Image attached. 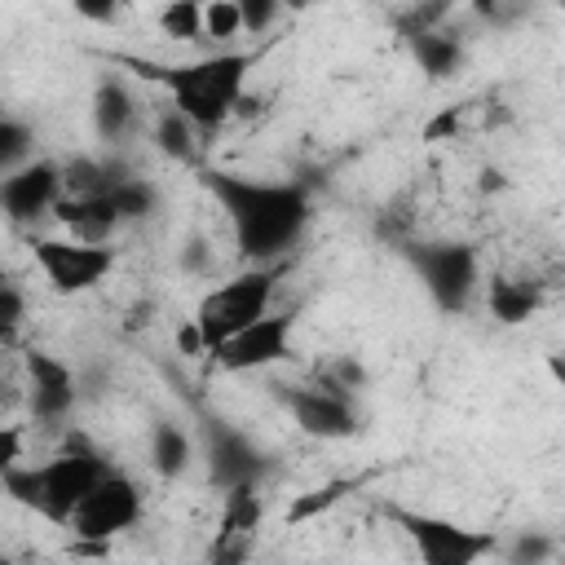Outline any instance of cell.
Returning a JSON list of instances; mask_svg holds the SVG:
<instances>
[{"label":"cell","mask_w":565,"mask_h":565,"mask_svg":"<svg viewBox=\"0 0 565 565\" xmlns=\"http://www.w3.org/2000/svg\"><path fill=\"white\" fill-rule=\"evenodd\" d=\"M203 185L221 203L243 260H278L309 225V194L300 185L256 181L225 168H207Z\"/></svg>","instance_id":"6da1fadb"},{"label":"cell","mask_w":565,"mask_h":565,"mask_svg":"<svg viewBox=\"0 0 565 565\" xmlns=\"http://www.w3.org/2000/svg\"><path fill=\"white\" fill-rule=\"evenodd\" d=\"M119 62L132 66L141 79L168 88L172 106L199 132H216L225 124V115L238 110L243 79H247V66H252L247 53H216V57L185 62V66H163V62H146V57H119Z\"/></svg>","instance_id":"7a4b0ae2"},{"label":"cell","mask_w":565,"mask_h":565,"mask_svg":"<svg viewBox=\"0 0 565 565\" xmlns=\"http://www.w3.org/2000/svg\"><path fill=\"white\" fill-rule=\"evenodd\" d=\"M278 274H282V269L269 260V265H256V269H247V274H238V278L212 287V291L199 300L194 322H199V331H203L207 353H216L230 335H238L243 327H252L256 318H265Z\"/></svg>","instance_id":"3957f363"},{"label":"cell","mask_w":565,"mask_h":565,"mask_svg":"<svg viewBox=\"0 0 565 565\" xmlns=\"http://www.w3.org/2000/svg\"><path fill=\"white\" fill-rule=\"evenodd\" d=\"M106 472H110V468L102 463V455H97L79 433H71L66 446H62V455L40 468V477H44L40 516H49V521H57V525H71L75 508L84 503V494H88Z\"/></svg>","instance_id":"277c9868"},{"label":"cell","mask_w":565,"mask_h":565,"mask_svg":"<svg viewBox=\"0 0 565 565\" xmlns=\"http://www.w3.org/2000/svg\"><path fill=\"white\" fill-rule=\"evenodd\" d=\"M393 516V525L415 543V552L428 565H472L490 552H499L494 534L486 530H463L446 516H428V512H411V508H384Z\"/></svg>","instance_id":"5b68a950"},{"label":"cell","mask_w":565,"mask_h":565,"mask_svg":"<svg viewBox=\"0 0 565 565\" xmlns=\"http://www.w3.org/2000/svg\"><path fill=\"white\" fill-rule=\"evenodd\" d=\"M406 260L415 265V274L424 278L428 296L446 309L459 313L477 287V256L463 243H411Z\"/></svg>","instance_id":"8992f818"},{"label":"cell","mask_w":565,"mask_h":565,"mask_svg":"<svg viewBox=\"0 0 565 565\" xmlns=\"http://www.w3.org/2000/svg\"><path fill=\"white\" fill-rule=\"evenodd\" d=\"M35 260L44 269V278L53 282V291L62 296H75V291H88L97 287L110 265H115V252L106 243H84V238H35Z\"/></svg>","instance_id":"52a82bcc"},{"label":"cell","mask_w":565,"mask_h":565,"mask_svg":"<svg viewBox=\"0 0 565 565\" xmlns=\"http://www.w3.org/2000/svg\"><path fill=\"white\" fill-rule=\"evenodd\" d=\"M137 516H141V494H137V486H132L128 477H119V472H106V477L84 494V503L75 508L71 530H75V539H110V534L128 530Z\"/></svg>","instance_id":"ba28073f"},{"label":"cell","mask_w":565,"mask_h":565,"mask_svg":"<svg viewBox=\"0 0 565 565\" xmlns=\"http://www.w3.org/2000/svg\"><path fill=\"white\" fill-rule=\"evenodd\" d=\"M278 397L287 402L291 419L309 437H349L358 428V415H353L349 397L335 393L331 384H282Z\"/></svg>","instance_id":"9c48e42d"},{"label":"cell","mask_w":565,"mask_h":565,"mask_svg":"<svg viewBox=\"0 0 565 565\" xmlns=\"http://www.w3.org/2000/svg\"><path fill=\"white\" fill-rule=\"evenodd\" d=\"M287 335H291V313H265L252 327H243L238 335H230L212 358L225 371H256L287 353Z\"/></svg>","instance_id":"30bf717a"},{"label":"cell","mask_w":565,"mask_h":565,"mask_svg":"<svg viewBox=\"0 0 565 565\" xmlns=\"http://www.w3.org/2000/svg\"><path fill=\"white\" fill-rule=\"evenodd\" d=\"M57 190H62V172L49 163V159H35L26 168H13L0 185V203H4V216L13 225H26L35 216H44L53 203H57Z\"/></svg>","instance_id":"8fae6325"},{"label":"cell","mask_w":565,"mask_h":565,"mask_svg":"<svg viewBox=\"0 0 565 565\" xmlns=\"http://www.w3.org/2000/svg\"><path fill=\"white\" fill-rule=\"evenodd\" d=\"M260 494L256 481H238L225 490V508H221V530L212 543V561H243L252 547V534L260 525Z\"/></svg>","instance_id":"7c38bea8"},{"label":"cell","mask_w":565,"mask_h":565,"mask_svg":"<svg viewBox=\"0 0 565 565\" xmlns=\"http://www.w3.org/2000/svg\"><path fill=\"white\" fill-rule=\"evenodd\" d=\"M26 371H31V411H35V419H44V424L66 419L71 406H75V380H71V371L53 353H44V349H31L26 353Z\"/></svg>","instance_id":"4fadbf2b"},{"label":"cell","mask_w":565,"mask_h":565,"mask_svg":"<svg viewBox=\"0 0 565 565\" xmlns=\"http://www.w3.org/2000/svg\"><path fill=\"white\" fill-rule=\"evenodd\" d=\"M207 463H212V481L216 486H238V481H256L260 472H265V459H260V450L243 437V433H234V428H225V424H207Z\"/></svg>","instance_id":"5bb4252c"},{"label":"cell","mask_w":565,"mask_h":565,"mask_svg":"<svg viewBox=\"0 0 565 565\" xmlns=\"http://www.w3.org/2000/svg\"><path fill=\"white\" fill-rule=\"evenodd\" d=\"M53 216L75 234V238H84V243H106L110 238V230L124 221L119 212H115V203H110V194H71V199H57L53 203Z\"/></svg>","instance_id":"9a60e30c"},{"label":"cell","mask_w":565,"mask_h":565,"mask_svg":"<svg viewBox=\"0 0 565 565\" xmlns=\"http://www.w3.org/2000/svg\"><path fill=\"white\" fill-rule=\"evenodd\" d=\"M93 124H97V132H102L106 141H124V137L132 132L137 106H132V97L124 93V84L102 79V88H97V97H93Z\"/></svg>","instance_id":"2e32d148"},{"label":"cell","mask_w":565,"mask_h":565,"mask_svg":"<svg viewBox=\"0 0 565 565\" xmlns=\"http://www.w3.org/2000/svg\"><path fill=\"white\" fill-rule=\"evenodd\" d=\"M406 44H411L415 62L428 71V79H446V75H455V71H459V62H463V49H459V40H455V35H446L441 26H433V31H419V35H411Z\"/></svg>","instance_id":"e0dca14e"},{"label":"cell","mask_w":565,"mask_h":565,"mask_svg":"<svg viewBox=\"0 0 565 565\" xmlns=\"http://www.w3.org/2000/svg\"><path fill=\"white\" fill-rule=\"evenodd\" d=\"M534 309H539V291H534V287H525V282H516V278H503V274L490 278V313H494L499 322L516 327V322H525Z\"/></svg>","instance_id":"ac0fdd59"},{"label":"cell","mask_w":565,"mask_h":565,"mask_svg":"<svg viewBox=\"0 0 565 565\" xmlns=\"http://www.w3.org/2000/svg\"><path fill=\"white\" fill-rule=\"evenodd\" d=\"M154 141H159V150H163L168 159H181V163L194 159V124H190L177 106L159 115V124H154Z\"/></svg>","instance_id":"d6986e66"},{"label":"cell","mask_w":565,"mask_h":565,"mask_svg":"<svg viewBox=\"0 0 565 565\" xmlns=\"http://www.w3.org/2000/svg\"><path fill=\"white\" fill-rule=\"evenodd\" d=\"M150 459H154V468H159L163 477L185 472V463H190V441H185V433H181L177 424H159L154 437H150Z\"/></svg>","instance_id":"ffe728a7"},{"label":"cell","mask_w":565,"mask_h":565,"mask_svg":"<svg viewBox=\"0 0 565 565\" xmlns=\"http://www.w3.org/2000/svg\"><path fill=\"white\" fill-rule=\"evenodd\" d=\"M159 31L168 40H181V44L203 40V4L199 0H168L159 13Z\"/></svg>","instance_id":"44dd1931"},{"label":"cell","mask_w":565,"mask_h":565,"mask_svg":"<svg viewBox=\"0 0 565 565\" xmlns=\"http://www.w3.org/2000/svg\"><path fill=\"white\" fill-rule=\"evenodd\" d=\"M106 194H110V203H115V212H119L124 221H141V216L154 212V185L141 181V177H128V181L110 185Z\"/></svg>","instance_id":"7402d4cb"},{"label":"cell","mask_w":565,"mask_h":565,"mask_svg":"<svg viewBox=\"0 0 565 565\" xmlns=\"http://www.w3.org/2000/svg\"><path fill=\"white\" fill-rule=\"evenodd\" d=\"M0 481H4V494H9V499H18L22 508H35V512H40V494H44V477H40V468L9 463V468H0Z\"/></svg>","instance_id":"603a6c76"},{"label":"cell","mask_w":565,"mask_h":565,"mask_svg":"<svg viewBox=\"0 0 565 565\" xmlns=\"http://www.w3.org/2000/svg\"><path fill=\"white\" fill-rule=\"evenodd\" d=\"M353 490V481H327V486H318V490H309V494H300L291 508H287V521L291 525H300V521H309V516H318V512H327L331 503H340L344 494Z\"/></svg>","instance_id":"cb8c5ba5"},{"label":"cell","mask_w":565,"mask_h":565,"mask_svg":"<svg viewBox=\"0 0 565 565\" xmlns=\"http://www.w3.org/2000/svg\"><path fill=\"white\" fill-rule=\"evenodd\" d=\"M450 9H455V0H415L406 13H397V31H402V40H411V35H419V31L441 26Z\"/></svg>","instance_id":"d4e9b609"},{"label":"cell","mask_w":565,"mask_h":565,"mask_svg":"<svg viewBox=\"0 0 565 565\" xmlns=\"http://www.w3.org/2000/svg\"><path fill=\"white\" fill-rule=\"evenodd\" d=\"M243 31V13H238V0H207L203 4V35L207 40H234Z\"/></svg>","instance_id":"484cf974"},{"label":"cell","mask_w":565,"mask_h":565,"mask_svg":"<svg viewBox=\"0 0 565 565\" xmlns=\"http://www.w3.org/2000/svg\"><path fill=\"white\" fill-rule=\"evenodd\" d=\"M26 146H31L26 124L4 119V124H0V168H4V172H13V168H18V159L26 154Z\"/></svg>","instance_id":"4316f807"},{"label":"cell","mask_w":565,"mask_h":565,"mask_svg":"<svg viewBox=\"0 0 565 565\" xmlns=\"http://www.w3.org/2000/svg\"><path fill=\"white\" fill-rule=\"evenodd\" d=\"M278 4H282V0H238V13H243V31H247V35L265 31V26L278 18Z\"/></svg>","instance_id":"83f0119b"},{"label":"cell","mask_w":565,"mask_h":565,"mask_svg":"<svg viewBox=\"0 0 565 565\" xmlns=\"http://www.w3.org/2000/svg\"><path fill=\"white\" fill-rule=\"evenodd\" d=\"M18 322H22V296H18L13 282H4L0 287V327H4V340H13Z\"/></svg>","instance_id":"f1b7e54d"},{"label":"cell","mask_w":565,"mask_h":565,"mask_svg":"<svg viewBox=\"0 0 565 565\" xmlns=\"http://www.w3.org/2000/svg\"><path fill=\"white\" fill-rule=\"evenodd\" d=\"M459 124H463V106H446L437 119L424 124V141H446L450 132H459Z\"/></svg>","instance_id":"f546056e"},{"label":"cell","mask_w":565,"mask_h":565,"mask_svg":"<svg viewBox=\"0 0 565 565\" xmlns=\"http://www.w3.org/2000/svg\"><path fill=\"white\" fill-rule=\"evenodd\" d=\"M71 9H75L79 18H88V22H115L119 0H71Z\"/></svg>","instance_id":"4dcf8cb0"},{"label":"cell","mask_w":565,"mask_h":565,"mask_svg":"<svg viewBox=\"0 0 565 565\" xmlns=\"http://www.w3.org/2000/svg\"><path fill=\"white\" fill-rule=\"evenodd\" d=\"M18 455H22V437H18V428L9 424V428H0V468L18 463Z\"/></svg>","instance_id":"1f68e13d"},{"label":"cell","mask_w":565,"mask_h":565,"mask_svg":"<svg viewBox=\"0 0 565 565\" xmlns=\"http://www.w3.org/2000/svg\"><path fill=\"white\" fill-rule=\"evenodd\" d=\"M472 13L494 26H508V0H472Z\"/></svg>","instance_id":"d6a6232c"},{"label":"cell","mask_w":565,"mask_h":565,"mask_svg":"<svg viewBox=\"0 0 565 565\" xmlns=\"http://www.w3.org/2000/svg\"><path fill=\"white\" fill-rule=\"evenodd\" d=\"M543 552H547V547H543V543H530V539L516 547V556H543Z\"/></svg>","instance_id":"836d02e7"},{"label":"cell","mask_w":565,"mask_h":565,"mask_svg":"<svg viewBox=\"0 0 565 565\" xmlns=\"http://www.w3.org/2000/svg\"><path fill=\"white\" fill-rule=\"evenodd\" d=\"M547 366H552V375L565 384V358H556V353H552V358H547Z\"/></svg>","instance_id":"e575fe53"},{"label":"cell","mask_w":565,"mask_h":565,"mask_svg":"<svg viewBox=\"0 0 565 565\" xmlns=\"http://www.w3.org/2000/svg\"><path fill=\"white\" fill-rule=\"evenodd\" d=\"M282 4H287V9H305L309 0H282Z\"/></svg>","instance_id":"d590c367"},{"label":"cell","mask_w":565,"mask_h":565,"mask_svg":"<svg viewBox=\"0 0 565 565\" xmlns=\"http://www.w3.org/2000/svg\"><path fill=\"white\" fill-rule=\"evenodd\" d=\"M119 4H137V0H119Z\"/></svg>","instance_id":"8d00e7d4"}]
</instances>
